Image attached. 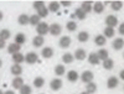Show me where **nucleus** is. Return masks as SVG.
Returning a JSON list of instances; mask_svg holds the SVG:
<instances>
[{"instance_id":"obj_38","label":"nucleus","mask_w":124,"mask_h":94,"mask_svg":"<svg viewBox=\"0 0 124 94\" xmlns=\"http://www.w3.org/2000/svg\"><path fill=\"white\" fill-rule=\"evenodd\" d=\"M19 92H20V94H31L32 93V88H31L30 86H27V84H25L19 89Z\"/></svg>"},{"instance_id":"obj_34","label":"nucleus","mask_w":124,"mask_h":94,"mask_svg":"<svg viewBox=\"0 0 124 94\" xmlns=\"http://www.w3.org/2000/svg\"><path fill=\"white\" fill-rule=\"evenodd\" d=\"M113 67H114V61H113L112 58H108L106 61H103V68L104 69H112Z\"/></svg>"},{"instance_id":"obj_1","label":"nucleus","mask_w":124,"mask_h":94,"mask_svg":"<svg viewBox=\"0 0 124 94\" xmlns=\"http://www.w3.org/2000/svg\"><path fill=\"white\" fill-rule=\"evenodd\" d=\"M36 31H37L39 36H45L50 32V25L47 22H40L36 26Z\"/></svg>"},{"instance_id":"obj_41","label":"nucleus","mask_w":124,"mask_h":94,"mask_svg":"<svg viewBox=\"0 0 124 94\" xmlns=\"http://www.w3.org/2000/svg\"><path fill=\"white\" fill-rule=\"evenodd\" d=\"M61 6H63V7H68L72 5V1H70V0H63V1H60Z\"/></svg>"},{"instance_id":"obj_47","label":"nucleus","mask_w":124,"mask_h":94,"mask_svg":"<svg viewBox=\"0 0 124 94\" xmlns=\"http://www.w3.org/2000/svg\"><path fill=\"white\" fill-rule=\"evenodd\" d=\"M1 66H3V61H1V58H0V68H1Z\"/></svg>"},{"instance_id":"obj_49","label":"nucleus","mask_w":124,"mask_h":94,"mask_svg":"<svg viewBox=\"0 0 124 94\" xmlns=\"http://www.w3.org/2000/svg\"><path fill=\"white\" fill-rule=\"evenodd\" d=\"M4 93H5V92H3L1 89H0V94H4Z\"/></svg>"},{"instance_id":"obj_11","label":"nucleus","mask_w":124,"mask_h":94,"mask_svg":"<svg viewBox=\"0 0 124 94\" xmlns=\"http://www.w3.org/2000/svg\"><path fill=\"white\" fill-rule=\"evenodd\" d=\"M54 48L52 47H45V48H42V51H41V56H42L45 59H48V58H51L54 56Z\"/></svg>"},{"instance_id":"obj_19","label":"nucleus","mask_w":124,"mask_h":94,"mask_svg":"<svg viewBox=\"0 0 124 94\" xmlns=\"http://www.w3.org/2000/svg\"><path fill=\"white\" fill-rule=\"evenodd\" d=\"M104 4H103L102 1H96L94 4H93V11H94L96 14H102L103 11H104Z\"/></svg>"},{"instance_id":"obj_27","label":"nucleus","mask_w":124,"mask_h":94,"mask_svg":"<svg viewBox=\"0 0 124 94\" xmlns=\"http://www.w3.org/2000/svg\"><path fill=\"white\" fill-rule=\"evenodd\" d=\"M15 43H17V45H24L25 42H26V36L24 35V34H21V32H19L16 36H15V41H14Z\"/></svg>"},{"instance_id":"obj_43","label":"nucleus","mask_w":124,"mask_h":94,"mask_svg":"<svg viewBox=\"0 0 124 94\" xmlns=\"http://www.w3.org/2000/svg\"><path fill=\"white\" fill-rule=\"evenodd\" d=\"M119 78H120L122 80H124V69H122V71L119 72Z\"/></svg>"},{"instance_id":"obj_8","label":"nucleus","mask_w":124,"mask_h":94,"mask_svg":"<svg viewBox=\"0 0 124 94\" xmlns=\"http://www.w3.org/2000/svg\"><path fill=\"white\" fill-rule=\"evenodd\" d=\"M118 84H119V79H118L117 77H114V76H112V77H109V78L107 79V87H108L109 89L117 88Z\"/></svg>"},{"instance_id":"obj_42","label":"nucleus","mask_w":124,"mask_h":94,"mask_svg":"<svg viewBox=\"0 0 124 94\" xmlns=\"http://www.w3.org/2000/svg\"><path fill=\"white\" fill-rule=\"evenodd\" d=\"M118 34L120 36H124V22H122L119 26H118Z\"/></svg>"},{"instance_id":"obj_24","label":"nucleus","mask_w":124,"mask_h":94,"mask_svg":"<svg viewBox=\"0 0 124 94\" xmlns=\"http://www.w3.org/2000/svg\"><path fill=\"white\" fill-rule=\"evenodd\" d=\"M97 55H98V57H99V59H101L102 62L109 58V52H108L106 48H101V50L97 52Z\"/></svg>"},{"instance_id":"obj_16","label":"nucleus","mask_w":124,"mask_h":94,"mask_svg":"<svg viewBox=\"0 0 124 94\" xmlns=\"http://www.w3.org/2000/svg\"><path fill=\"white\" fill-rule=\"evenodd\" d=\"M17 22H19V25H21V26L30 25V16L26 15V14H21L17 17Z\"/></svg>"},{"instance_id":"obj_25","label":"nucleus","mask_w":124,"mask_h":94,"mask_svg":"<svg viewBox=\"0 0 124 94\" xmlns=\"http://www.w3.org/2000/svg\"><path fill=\"white\" fill-rule=\"evenodd\" d=\"M114 34H116V30L113 27H106L104 30H103V36H104L106 38L114 37Z\"/></svg>"},{"instance_id":"obj_4","label":"nucleus","mask_w":124,"mask_h":94,"mask_svg":"<svg viewBox=\"0 0 124 94\" xmlns=\"http://www.w3.org/2000/svg\"><path fill=\"white\" fill-rule=\"evenodd\" d=\"M106 25H107V27H113L114 29L117 25H118V19H117V16H114V15H108L107 17H106Z\"/></svg>"},{"instance_id":"obj_45","label":"nucleus","mask_w":124,"mask_h":94,"mask_svg":"<svg viewBox=\"0 0 124 94\" xmlns=\"http://www.w3.org/2000/svg\"><path fill=\"white\" fill-rule=\"evenodd\" d=\"M4 94H15V92H13V90H6Z\"/></svg>"},{"instance_id":"obj_28","label":"nucleus","mask_w":124,"mask_h":94,"mask_svg":"<svg viewBox=\"0 0 124 94\" xmlns=\"http://www.w3.org/2000/svg\"><path fill=\"white\" fill-rule=\"evenodd\" d=\"M75 16H76V19H78V20H85V19L87 17V14H86L81 7H77V9L75 10Z\"/></svg>"},{"instance_id":"obj_31","label":"nucleus","mask_w":124,"mask_h":94,"mask_svg":"<svg viewBox=\"0 0 124 94\" xmlns=\"http://www.w3.org/2000/svg\"><path fill=\"white\" fill-rule=\"evenodd\" d=\"M45 86V79L42 77H36L34 79V87L35 88H42Z\"/></svg>"},{"instance_id":"obj_26","label":"nucleus","mask_w":124,"mask_h":94,"mask_svg":"<svg viewBox=\"0 0 124 94\" xmlns=\"http://www.w3.org/2000/svg\"><path fill=\"white\" fill-rule=\"evenodd\" d=\"M94 43L97 45V46H104L106 43H107V38L103 36V35H98V36H96L94 37Z\"/></svg>"},{"instance_id":"obj_23","label":"nucleus","mask_w":124,"mask_h":94,"mask_svg":"<svg viewBox=\"0 0 124 94\" xmlns=\"http://www.w3.org/2000/svg\"><path fill=\"white\" fill-rule=\"evenodd\" d=\"M77 40L79 41V42L85 43L89 40V34L87 32V31H81V32H78V35H77Z\"/></svg>"},{"instance_id":"obj_36","label":"nucleus","mask_w":124,"mask_h":94,"mask_svg":"<svg viewBox=\"0 0 124 94\" xmlns=\"http://www.w3.org/2000/svg\"><path fill=\"white\" fill-rule=\"evenodd\" d=\"M73 59H75V56L72 55V53H68V52L62 56V61H63L65 63H72V62H73Z\"/></svg>"},{"instance_id":"obj_30","label":"nucleus","mask_w":124,"mask_h":94,"mask_svg":"<svg viewBox=\"0 0 124 94\" xmlns=\"http://www.w3.org/2000/svg\"><path fill=\"white\" fill-rule=\"evenodd\" d=\"M40 22H41V17H40L37 14H34V15H31V16H30V25L37 26Z\"/></svg>"},{"instance_id":"obj_46","label":"nucleus","mask_w":124,"mask_h":94,"mask_svg":"<svg viewBox=\"0 0 124 94\" xmlns=\"http://www.w3.org/2000/svg\"><path fill=\"white\" fill-rule=\"evenodd\" d=\"M3 17H4V15H3V13H1V11H0V21L3 20Z\"/></svg>"},{"instance_id":"obj_33","label":"nucleus","mask_w":124,"mask_h":94,"mask_svg":"<svg viewBox=\"0 0 124 94\" xmlns=\"http://www.w3.org/2000/svg\"><path fill=\"white\" fill-rule=\"evenodd\" d=\"M10 36H11V34H10V31L8 29H3V30H0V40H9Z\"/></svg>"},{"instance_id":"obj_40","label":"nucleus","mask_w":124,"mask_h":94,"mask_svg":"<svg viewBox=\"0 0 124 94\" xmlns=\"http://www.w3.org/2000/svg\"><path fill=\"white\" fill-rule=\"evenodd\" d=\"M34 9L36 10V11H39L40 9H42V7H45V3L44 1H41V0H39V1H35L34 3Z\"/></svg>"},{"instance_id":"obj_39","label":"nucleus","mask_w":124,"mask_h":94,"mask_svg":"<svg viewBox=\"0 0 124 94\" xmlns=\"http://www.w3.org/2000/svg\"><path fill=\"white\" fill-rule=\"evenodd\" d=\"M48 13H50V11H48V9L45 6V7H42V9H40V10H39V11H37V15H39L41 19H42V17H46V16L48 15Z\"/></svg>"},{"instance_id":"obj_35","label":"nucleus","mask_w":124,"mask_h":94,"mask_svg":"<svg viewBox=\"0 0 124 94\" xmlns=\"http://www.w3.org/2000/svg\"><path fill=\"white\" fill-rule=\"evenodd\" d=\"M110 7H112V10H114V11H119V10L123 7V3L119 1V0H117V1H112L110 3Z\"/></svg>"},{"instance_id":"obj_44","label":"nucleus","mask_w":124,"mask_h":94,"mask_svg":"<svg viewBox=\"0 0 124 94\" xmlns=\"http://www.w3.org/2000/svg\"><path fill=\"white\" fill-rule=\"evenodd\" d=\"M5 47V41L4 40H0V50Z\"/></svg>"},{"instance_id":"obj_18","label":"nucleus","mask_w":124,"mask_h":94,"mask_svg":"<svg viewBox=\"0 0 124 94\" xmlns=\"http://www.w3.org/2000/svg\"><path fill=\"white\" fill-rule=\"evenodd\" d=\"M75 58L76 59H78V61H83L86 57H87V53H86V51L83 50V48H77L76 51H75Z\"/></svg>"},{"instance_id":"obj_13","label":"nucleus","mask_w":124,"mask_h":94,"mask_svg":"<svg viewBox=\"0 0 124 94\" xmlns=\"http://www.w3.org/2000/svg\"><path fill=\"white\" fill-rule=\"evenodd\" d=\"M10 72H11V74H14L15 77H20L21 76V73H23V67L21 65H13L11 68H10Z\"/></svg>"},{"instance_id":"obj_51","label":"nucleus","mask_w":124,"mask_h":94,"mask_svg":"<svg viewBox=\"0 0 124 94\" xmlns=\"http://www.w3.org/2000/svg\"><path fill=\"white\" fill-rule=\"evenodd\" d=\"M41 94H44V93H41Z\"/></svg>"},{"instance_id":"obj_20","label":"nucleus","mask_w":124,"mask_h":94,"mask_svg":"<svg viewBox=\"0 0 124 94\" xmlns=\"http://www.w3.org/2000/svg\"><path fill=\"white\" fill-rule=\"evenodd\" d=\"M45 43V37L44 36H35L32 38V45L34 47H42V45Z\"/></svg>"},{"instance_id":"obj_48","label":"nucleus","mask_w":124,"mask_h":94,"mask_svg":"<svg viewBox=\"0 0 124 94\" xmlns=\"http://www.w3.org/2000/svg\"><path fill=\"white\" fill-rule=\"evenodd\" d=\"M81 94H89V93H87V92H82Z\"/></svg>"},{"instance_id":"obj_6","label":"nucleus","mask_w":124,"mask_h":94,"mask_svg":"<svg viewBox=\"0 0 124 94\" xmlns=\"http://www.w3.org/2000/svg\"><path fill=\"white\" fill-rule=\"evenodd\" d=\"M71 42H72V40L70 36H62L58 41V46L61 48H68L71 46Z\"/></svg>"},{"instance_id":"obj_22","label":"nucleus","mask_w":124,"mask_h":94,"mask_svg":"<svg viewBox=\"0 0 124 94\" xmlns=\"http://www.w3.org/2000/svg\"><path fill=\"white\" fill-rule=\"evenodd\" d=\"M60 7H61L60 1H51V3L48 4V6H47V9H48L50 13H57L58 10H60Z\"/></svg>"},{"instance_id":"obj_3","label":"nucleus","mask_w":124,"mask_h":94,"mask_svg":"<svg viewBox=\"0 0 124 94\" xmlns=\"http://www.w3.org/2000/svg\"><path fill=\"white\" fill-rule=\"evenodd\" d=\"M81 80L83 82V83H86V84H88V83H91V82H93V78H94V76H93V73L91 72V71H85L83 73L81 74Z\"/></svg>"},{"instance_id":"obj_12","label":"nucleus","mask_w":124,"mask_h":94,"mask_svg":"<svg viewBox=\"0 0 124 94\" xmlns=\"http://www.w3.org/2000/svg\"><path fill=\"white\" fill-rule=\"evenodd\" d=\"M11 58H13V62L15 65H21L23 62H25V56L21 53V52H17V53L13 55Z\"/></svg>"},{"instance_id":"obj_10","label":"nucleus","mask_w":124,"mask_h":94,"mask_svg":"<svg viewBox=\"0 0 124 94\" xmlns=\"http://www.w3.org/2000/svg\"><path fill=\"white\" fill-rule=\"evenodd\" d=\"M20 50H21V46L15 43V42H13V43H10L8 46V53H10V55L13 56V55L17 53V52H20Z\"/></svg>"},{"instance_id":"obj_21","label":"nucleus","mask_w":124,"mask_h":94,"mask_svg":"<svg viewBox=\"0 0 124 94\" xmlns=\"http://www.w3.org/2000/svg\"><path fill=\"white\" fill-rule=\"evenodd\" d=\"M11 86H13V88H15V89H20L23 86H25V84H24V79H23L21 77H15V78L13 79V82H11Z\"/></svg>"},{"instance_id":"obj_15","label":"nucleus","mask_w":124,"mask_h":94,"mask_svg":"<svg viewBox=\"0 0 124 94\" xmlns=\"http://www.w3.org/2000/svg\"><path fill=\"white\" fill-rule=\"evenodd\" d=\"M81 9L83 10L86 14L93 11V1H82L81 3Z\"/></svg>"},{"instance_id":"obj_2","label":"nucleus","mask_w":124,"mask_h":94,"mask_svg":"<svg viewBox=\"0 0 124 94\" xmlns=\"http://www.w3.org/2000/svg\"><path fill=\"white\" fill-rule=\"evenodd\" d=\"M25 62L27 65H35L39 62V56L36 52H29V53L25 56Z\"/></svg>"},{"instance_id":"obj_29","label":"nucleus","mask_w":124,"mask_h":94,"mask_svg":"<svg viewBox=\"0 0 124 94\" xmlns=\"http://www.w3.org/2000/svg\"><path fill=\"white\" fill-rule=\"evenodd\" d=\"M86 92L89 93V94H94V93L97 92V84H96L94 82L88 83V84L86 86Z\"/></svg>"},{"instance_id":"obj_50","label":"nucleus","mask_w":124,"mask_h":94,"mask_svg":"<svg viewBox=\"0 0 124 94\" xmlns=\"http://www.w3.org/2000/svg\"><path fill=\"white\" fill-rule=\"evenodd\" d=\"M123 58H124V53H123Z\"/></svg>"},{"instance_id":"obj_32","label":"nucleus","mask_w":124,"mask_h":94,"mask_svg":"<svg viewBox=\"0 0 124 94\" xmlns=\"http://www.w3.org/2000/svg\"><path fill=\"white\" fill-rule=\"evenodd\" d=\"M65 72H66V68H65L63 65H57V66L55 67V74L58 76V77L63 76V74H65Z\"/></svg>"},{"instance_id":"obj_9","label":"nucleus","mask_w":124,"mask_h":94,"mask_svg":"<svg viewBox=\"0 0 124 94\" xmlns=\"http://www.w3.org/2000/svg\"><path fill=\"white\" fill-rule=\"evenodd\" d=\"M112 47H113V50H116V51H120L124 47V40L122 37L114 38V41H113V43H112Z\"/></svg>"},{"instance_id":"obj_37","label":"nucleus","mask_w":124,"mask_h":94,"mask_svg":"<svg viewBox=\"0 0 124 94\" xmlns=\"http://www.w3.org/2000/svg\"><path fill=\"white\" fill-rule=\"evenodd\" d=\"M66 29L70 31V32H75V31L77 30V24L73 21V20H71V21H68L66 24Z\"/></svg>"},{"instance_id":"obj_7","label":"nucleus","mask_w":124,"mask_h":94,"mask_svg":"<svg viewBox=\"0 0 124 94\" xmlns=\"http://www.w3.org/2000/svg\"><path fill=\"white\" fill-rule=\"evenodd\" d=\"M50 88L52 89V90H60L62 88V80L60 78H54L50 82Z\"/></svg>"},{"instance_id":"obj_17","label":"nucleus","mask_w":124,"mask_h":94,"mask_svg":"<svg viewBox=\"0 0 124 94\" xmlns=\"http://www.w3.org/2000/svg\"><path fill=\"white\" fill-rule=\"evenodd\" d=\"M88 62H89L91 65H93V66L99 65L101 59H99V57H98V55H97V52H96V53H94V52H92V53L88 55Z\"/></svg>"},{"instance_id":"obj_5","label":"nucleus","mask_w":124,"mask_h":94,"mask_svg":"<svg viewBox=\"0 0 124 94\" xmlns=\"http://www.w3.org/2000/svg\"><path fill=\"white\" fill-rule=\"evenodd\" d=\"M61 32H62V26L60 25V24H52V25H50V32L48 34H51L52 36H58V35H61Z\"/></svg>"},{"instance_id":"obj_14","label":"nucleus","mask_w":124,"mask_h":94,"mask_svg":"<svg viewBox=\"0 0 124 94\" xmlns=\"http://www.w3.org/2000/svg\"><path fill=\"white\" fill-rule=\"evenodd\" d=\"M78 78H79L78 72H76V71H73V69L67 72V79H68V82L75 83V82H77V80H78Z\"/></svg>"}]
</instances>
